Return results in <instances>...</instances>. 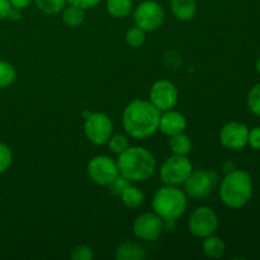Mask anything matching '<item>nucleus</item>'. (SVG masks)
Returning a JSON list of instances; mask_svg holds the SVG:
<instances>
[{
  "instance_id": "obj_20",
  "label": "nucleus",
  "mask_w": 260,
  "mask_h": 260,
  "mask_svg": "<svg viewBox=\"0 0 260 260\" xmlns=\"http://www.w3.org/2000/svg\"><path fill=\"white\" fill-rule=\"evenodd\" d=\"M169 147L173 154L187 156L190 152V150H192V141H190L188 135L182 132V134L169 137Z\"/></svg>"
},
{
  "instance_id": "obj_33",
  "label": "nucleus",
  "mask_w": 260,
  "mask_h": 260,
  "mask_svg": "<svg viewBox=\"0 0 260 260\" xmlns=\"http://www.w3.org/2000/svg\"><path fill=\"white\" fill-rule=\"evenodd\" d=\"M10 5L13 8H17V9H25V8L29 7L33 3V0H9Z\"/></svg>"
},
{
  "instance_id": "obj_22",
  "label": "nucleus",
  "mask_w": 260,
  "mask_h": 260,
  "mask_svg": "<svg viewBox=\"0 0 260 260\" xmlns=\"http://www.w3.org/2000/svg\"><path fill=\"white\" fill-rule=\"evenodd\" d=\"M36 7L46 14H58L66 7V0H33Z\"/></svg>"
},
{
  "instance_id": "obj_9",
  "label": "nucleus",
  "mask_w": 260,
  "mask_h": 260,
  "mask_svg": "<svg viewBox=\"0 0 260 260\" xmlns=\"http://www.w3.org/2000/svg\"><path fill=\"white\" fill-rule=\"evenodd\" d=\"M188 229L196 238L205 239L213 235L218 229V217L215 211L207 206L197 207L189 216Z\"/></svg>"
},
{
  "instance_id": "obj_18",
  "label": "nucleus",
  "mask_w": 260,
  "mask_h": 260,
  "mask_svg": "<svg viewBox=\"0 0 260 260\" xmlns=\"http://www.w3.org/2000/svg\"><path fill=\"white\" fill-rule=\"evenodd\" d=\"M119 196H121V200L122 202H123V205L126 206L127 208H131V210L140 207V206L144 205L145 202L144 192H142L140 188L131 184H129L128 187L124 188Z\"/></svg>"
},
{
  "instance_id": "obj_8",
  "label": "nucleus",
  "mask_w": 260,
  "mask_h": 260,
  "mask_svg": "<svg viewBox=\"0 0 260 260\" xmlns=\"http://www.w3.org/2000/svg\"><path fill=\"white\" fill-rule=\"evenodd\" d=\"M218 174L215 170L198 169L192 170L188 179L184 182V192L194 200L206 198L217 185Z\"/></svg>"
},
{
  "instance_id": "obj_21",
  "label": "nucleus",
  "mask_w": 260,
  "mask_h": 260,
  "mask_svg": "<svg viewBox=\"0 0 260 260\" xmlns=\"http://www.w3.org/2000/svg\"><path fill=\"white\" fill-rule=\"evenodd\" d=\"M107 12L113 18H126L132 12V0H107Z\"/></svg>"
},
{
  "instance_id": "obj_31",
  "label": "nucleus",
  "mask_w": 260,
  "mask_h": 260,
  "mask_svg": "<svg viewBox=\"0 0 260 260\" xmlns=\"http://www.w3.org/2000/svg\"><path fill=\"white\" fill-rule=\"evenodd\" d=\"M248 144L250 145L253 149L260 150V127H255L251 131H249V139Z\"/></svg>"
},
{
  "instance_id": "obj_26",
  "label": "nucleus",
  "mask_w": 260,
  "mask_h": 260,
  "mask_svg": "<svg viewBox=\"0 0 260 260\" xmlns=\"http://www.w3.org/2000/svg\"><path fill=\"white\" fill-rule=\"evenodd\" d=\"M70 258L73 260H93L94 250L88 245H78L71 250Z\"/></svg>"
},
{
  "instance_id": "obj_16",
  "label": "nucleus",
  "mask_w": 260,
  "mask_h": 260,
  "mask_svg": "<svg viewBox=\"0 0 260 260\" xmlns=\"http://www.w3.org/2000/svg\"><path fill=\"white\" fill-rule=\"evenodd\" d=\"M170 10L177 19L188 22L194 18L197 3L196 0H170Z\"/></svg>"
},
{
  "instance_id": "obj_28",
  "label": "nucleus",
  "mask_w": 260,
  "mask_h": 260,
  "mask_svg": "<svg viewBox=\"0 0 260 260\" xmlns=\"http://www.w3.org/2000/svg\"><path fill=\"white\" fill-rule=\"evenodd\" d=\"M248 107L254 114L260 116V84H256L249 93Z\"/></svg>"
},
{
  "instance_id": "obj_17",
  "label": "nucleus",
  "mask_w": 260,
  "mask_h": 260,
  "mask_svg": "<svg viewBox=\"0 0 260 260\" xmlns=\"http://www.w3.org/2000/svg\"><path fill=\"white\" fill-rule=\"evenodd\" d=\"M202 249L203 253L207 258L210 259H218L225 254L226 251V244L222 240V238L220 236L213 235L207 236V238L203 239L202 243Z\"/></svg>"
},
{
  "instance_id": "obj_19",
  "label": "nucleus",
  "mask_w": 260,
  "mask_h": 260,
  "mask_svg": "<svg viewBox=\"0 0 260 260\" xmlns=\"http://www.w3.org/2000/svg\"><path fill=\"white\" fill-rule=\"evenodd\" d=\"M85 19V10L75 5H66L62 9V20L68 27L76 28L81 25Z\"/></svg>"
},
{
  "instance_id": "obj_2",
  "label": "nucleus",
  "mask_w": 260,
  "mask_h": 260,
  "mask_svg": "<svg viewBox=\"0 0 260 260\" xmlns=\"http://www.w3.org/2000/svg\"><path fill=\"white\" fill-rule=\"evenodd\" d=\"M119 175L129 182H145L154 174L156 160L147 149L141 146H129L117 159Z\"/></svg>"
},
{
  "instance_id": "obj_6",
  "label": "nucleus",
  "mask_w": 260,
  "mask_h": 260,
  "mask_svg": "<svg viewBox=\"0 0 260 260\" xmlns=\"http://www.w3.org/2000/svg\"><path fill=\"white\" fill-rule=\"evenodd\" d=\"M84 134L93 145L101 146L108 142L113 135V122L108 114L103 112H93L85 117Z\"/></svg>"
},
{
  "instance_id": "obj_1",
  "label": "nucleus",
  "mask_w": 260,
  "mask_h": 260,
  "mask_svg": "<svg viewBox=\"0 0 260 260\" xmlns=\"http://www.w3.org/2000/svg\"><path fill=\"white\" fill-rule=\"evenodd\" d=\"M160 114L150 101L135 99L127 104L122 114V124L127 135L136 140H145L159 129Z\"/></svg>"
},
{
  "instance_id": "obj_30",
  "label": "nucleus",
  "mask_w": 260,
  "mask_h": 260,
  "mask_svg": "<svg viewBox=\"0 0 260 260\" xmlns=\"http://www.w3.org/2000/svg\"><path fill=\"white\" fill-rule=\"evenodd\" d=\"M68 4L75 5V7L81 8V9H91V8L96 7L102 0H66Z\"/></svg>"
},
{
  "instance_id": "obj_3",
  "label": "nucleus",
  "mask_w": 260,
  "mask_h": 260,
  "mask_svg": "<svg viewBox=\"0 0 260 260\" xmlns=\"http://www.w3.org/2000/svg\"><path fill=\"white\" fill-rule=\"evenodd\" d=\"M253 194V180L244 170H231L220 187V198L230 208H240L250 201Z\"/></svg>"
},
{
  "instance_id": "obj_24",
  "label": "nucleus",
  "mask_w": 260,
  "mask_h": 260,
  "mask_svg": "<svg viewBox=\"0 0 260 260\" xmlns=\"http://www.w3.org/2000/svg\"><path fill=\"white\" fill-rule=\"evenodd\" d=\"M15 69L8 61H0V89L8 88L15 81Z\"/></svg>"
},
{
  "instance_id": "obj_13",
  "label": "nucleus",
  "mask_w": 260,
  "mask_h": 260,
  "mask_svg": "<svg viewBox=\"0 0 260 260\" xmlns=\"http://www.w3.org/2000/svg\"><path fill=\"white\" fill-rule=\"evenodd\" d=\"M249 139V128L241 122H229L221 128L220 142L229 150H240L246 146Z\"/></svg>"
},
{
  "instance_id": "obj_5",
  "label": "nucleus",
  "mask_w": 260,
  "mask_h": 260,
  "mask_svg": "<svg viewBox=\"0 0 260 260\" xmlns=\"http://www.w3.org/2000/svg\"><path fill=\"white\" fill-rule=\"evenodd\" d=\"M192 170L193 165L187 156L173 154L162 162L159 177L164 184L179 187L184 184Z\"/></svg>"
},
{
  "instance_id": "obj_10",
  "label": "nucleus",
  "mask_w": 260,
  "mask_h": 260,
  "mask_svg": "<svg viewBox=\"0 0 260 260\" xmlns=\"http://www.w3.org/2000/svg\"><path fill=\"white\" fill-rule=\"evenodd\" d=\"M86 172H88L89 178L95 184L102 185V187L111 185V183L119 175L117 161H114L112 157L107 156V155L94 156L89 161Z\"/></svg>"
},
{
  "instance_id": "obj_15",
  "label": "nucleus",
  "mask_w": 260,
  "mask_h": 260,
  "mask_svg": "<svg viewBox=\"0 0 260 260\" xmlns=\"http://www.w3.org/2000/svg\"><path fill=\"white\" fill-rule=\"evenodd\" d=\"M146 250L140 244L134 241H124L117 246L114 258L117 260H144L146 258Z\"/></svg>"
},
{
  "instance_id": "obj_29",
  "label": "nucleus",
  "mask_w": 260,
  "mask_h": 260,
  "mask_svg": "<svg viewBox=\"0 0 260 260\" xmlns=\"http://www.w3.org/2000/svg\"><path fill=\"white\" fill-rule=\"evenodd\" d=\"M129 184H131V182H129V180H127L126 178H123L122 175H118V177H117L116 179L111 183L112 192L116 193V194H121L122 190H123L126 187H128Z\"/></svg>"
},
{
  "instance_id": "obj_27",
  "label": "nucleus",
  "mask_w": 260,
  "mask_h": 260,
  "mask_svg": "<svg viewBox=\"0 0 260 260\" xmlns=\"http://www.w3.org/2000/svg\"><path fill=\"white\" fill-rule=\"evenodd\" d=\"M13 161L12 150L8 145L0 142V174L7 172Z\"/></svg>"
},
{
  "instance_id": "obj_4",
  "label": "nucleus",
  "mask_w": 260,
  "mask_h": 260,
  "mask_svg": "<svg viewBox=\"0 0 260 260\" xmlns=\"http://www.w3.org/2000/svg\"><path fill=\"white\" fill-rule=\"evenodd\" d=\"M187 193L177 185L159 188L152 197V208L164 221H175L184 215L188 206Z\"/></svg>"
},
{
  "instance_id": "obj_7",
  "label": "nucleus",
  "mask_w": 260,
  "mask_h": 260,
  "mask_svg": "<svg viewBox=\"0 0 260 260\" xmlns=\"http://www.w3.org/2000/svg\"><path fill=\"white\" fill-rule=\"evenodd\" d=\"M164 8L155 0H145L140 3L134 12L135 25L145 32H154L159 29L164 23Z\"/></svg>"
},
{
  "instance_id": "obj_14",
  "label": "nucleus",
  "mask_w": 260,
  "mask_h": 260,
  "mask_svg": "<svg viewBox=\"0 0 260 260\" xmlns=\"http://www.w3.org/2000/svg\"><path fill=\"white\" fill-rule=\"evenodd\" d=\"M187 128V118L180 112L169 109L160 114L159 129L162 135L170 137L174 135L182 134Z\"/></svg>"
},
{
  "instance_id": "obj_35",
  "label": "nucleus",
  "mask_w": 260,
  "mask_h": 260,
  "mask_svg": "<svg viewBox=\"0 0 260 260\" xmlns=\"http://www.w3.org/2000/svg\"><path fill=\"white\" fill-rule=\"evenodd\" d=\"M256 70H258V73L260 74V57L258 58V61H256Z\"/></svg>"
},
{
  "instance_id": "obj_12",
  "label": "nucleus",
  "mask_w": 260,
  "mask_h": 260,
  "mask_svg": "<svg viewBox=\"0 0 260 260\" xmlns=\"http://www.w3.org/2000/svg\"><path fill=\"white\" fill-rule=\"evenodd\" d=\"M132 230L140 240L154 241L164 230V220L155 212L142 213L134 221Z\"/></svg>"
},
{
  "instance_id": "obj_34",
  "label": "nucleus",
  "mask_w": 260,
  "mask_h": 260,
  "mask_svg": "<svg viewBox=\"0 0 260 260\" xmlns=\"http://www.w3.org/2000/svg\"><path fill=\"white\" fill-rule=\"evenodd\" d=\"M20 17H22V14H20V9H17V8L12 7L9 14H8V18L12 20H18L20 19Z\"/></svg>"
},
{
  "instance_id": "obj_23",
  "label": "nucleus",
  "mask_w": 260,
  "mask_h": 260,
  "mask_svg": "<svg viewBox=\"0 0 260 260\" xmlns=\"http://www.w3.org/2000/svg\"><path fill=\"white\" fill-rule=\"evenodd\" d=\"M124 40H126V43L129 47H142L145 41H146V32L144 29H141V28L137 27V25H135V27H131L127 29Z\"/></svg>"
},
{
  "instance_id": "obj_32",
  "label": "nucleus",
  "mask_w": 260,
  "mask_h": 260,
  "mask_svg": "<svg viewBox=\"0 0 260 260\" xmlns=\"http://www.w3.org/2000/svg\"><path fill=\"white\" fill-rule=\"evenodd\" d=\"M12 5H10L9 0H0V20L8 18Z\"/></svg>"
},
{
  "instance_id": "obj_25",
  "label": "nucleus",
  "mask_w": 260,
  "mask_h": 260,
  "mask_svg": "<svg viewBox=\"0 0 260 260\" xmlns=\"http://www.w3.org/2000/svg\"><path fill=\"white\" fill-rule=\"evenodd\" d=\"M107 144H108L109 150L116 155H121L129 147L128 139L123 135H112Z\"/></svg>"
},
{
  "instance_id": "obj_11",
  "label": "nucleus",
  "mask_w": 260,
  "mask_h": 260,
  "mask_svg": "<svg viewBox=\"0 0 260 260\" xmlns=\"http://www.w3.org/2000/svg\"><path fill=\"white\" fill-rule=\"evenodd\" d=\"M179 99L178 88L169 80H157L150 89V103L160 112L174 109Z\"/></svg>"
}]
</instances>
